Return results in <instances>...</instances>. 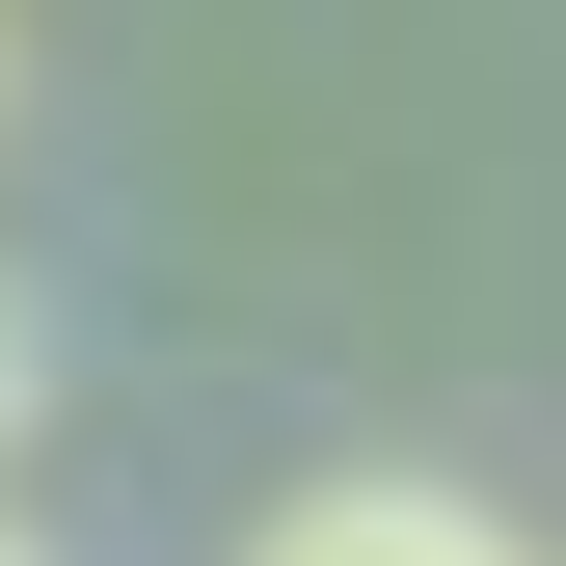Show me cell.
<instances>
[{
  "instance_id": "1",
  "label": "cell",
  "mask_w": 566,
  "mask_h": 566,
  "mask_svg": "<svg viewBox=\"0 0 566 566\" xmlns=\"http://www.w3.org/2000/svg\"><path fill=\"white\" fill-rule=\"evenodd\" d=\"M243 566H539V539L485 513V485H405V459H350V485H297Z\"/></svg>"
},
{
  "instance_id": "3",
  "label": "cell",
  "mask_w": 566,
  "mask_h": 566,
  "mask_svg": "<svg viewBox=\"0 0 566 566\" xmlns=\"http://www.w3.org/2000/svg\"><path fill=\"white\" fill-rule=\"evenodd\" d=\"M0 566H28V513H0Z\"/></svg>"
},
{
  "instance_id": "4",
  "label": "cell",
  "mask_w": 566,
  "mask_h": 566,
  "mask_svg": "<svg viewBox=\"0 0 566 566\" xmlns=\"http://www.w3.org/2000/svg\"><path fill=\"white\" fill-rule=\"evenodd\" d=\"M0 82H28V54H0Z\"/></svg>"
},
{
  "instance_id": "2",
  "label": "cell",
  "mask_w": 566,
  "mask_h": 566,
  "mask_svg": "<svg viewBox=\"0 0 566 566\" xmlns=\"http://www.w3.org/2000/svg\"><path fill=\"white\" fill-rule=\"evenodd\" d=\"M28 405H54V324H28V270H0V459H28Z\"/></svg>"
}]
</instances>
